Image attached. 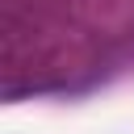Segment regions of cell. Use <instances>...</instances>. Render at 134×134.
I'll use <instances>...</instances> for the list:
<instances>
[]
</instances>
